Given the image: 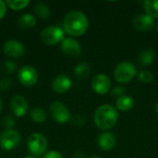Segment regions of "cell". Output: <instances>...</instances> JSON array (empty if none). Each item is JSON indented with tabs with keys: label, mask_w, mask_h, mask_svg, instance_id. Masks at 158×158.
Here are the masks:
<instances>
[{
	"label": "cell",
	"mask_w": 158,
	"mask_h": 158,
	"mask_svg": "<svg viewBox=\"0 0 158 158\" xmlns=\"http://www.w3.org/2000/svg\"><path fill=\"white\" fill-rule=\"evenodd\" d=\"M64 31L72 36H81L84 34L88 29V19L84 13L73 10L69 12L63 22Z\"/></svg>",
	"instance_id": "obj_1"
},
{
	"label": "cell",
	"mask_w": 158,
	"mask_h": 158,
	"mask_svg": "<svg viewBox=\"0 0 158 158\" xmlns=\"http://www.w3.org/2000/svg\"><path fill=\"white\" fill-rule=\"evenodd\" d=\"M94 118L99 129L106 131L116 125L118 119V112L110 105H103L96 109Z\"/></svg>",
	"instance_id": "obj_2"
},
{
	"label": "cell",
	"mask_w": 158,
	"mask_h": 158,
	"mask_svg": "<svg viewBox=\"0 0 158 158\" xmlns=\"http://www.w3.org/2000/svg\"><path fill=\"white\" fill-rule=\"evenodd\" d=\"M137 70L135 66L128 61H124L119 63L115 70H114V77L115 80L119 83H127L131 81L136 75Z\"/></svg>",
	"instance_id": "obj_3"
},
{
	"label": "cell",
	"mask_w": 158,
	"mask_h": 158,
	"mask_svg": "<svg viewBox=\"0 0 158 158\" xmlns=\"http://www.w3.org/2000/svg\"><path fill=\"white\" fill-rule=\"evenodd\" d=\"M47 139L41 133H32L29 136L27 141V147L32 156H40L47 149Z\"/></svg>",
	"instance_id": "obj_4"
},
{
	"label": "cell",
	"mask_w": 158,
	"mask_h": 158,
	"mask_svg": "<svg viewBox=\"0 0 158 158\" xmlns=\"http://www.w3.org/2000/svg\"><path fill=\"white\" fill-rule=\"evenodd\" d=\"M41 39L47 45H54L64 40V31L58 26H48L41 32Z\"/></svg>",
	"instance_id": "obj_5"
},
{
	"label": "cell",
	"mask_w": 158,
	"mask_h": 158,
	"mask_svg": "<svg viewBox=\"0 0 158 158\" xmlns=\"http://www.w3.org/2000/svg\"><path fill=\"white\" fill-rule=\"evenodd\" d=\"M20 143V135L16 130H5L0 134V147L10 151L15 149Z\"/></svg>",
	"instance_id": "obj_6"
},
{
	"label": "cell",
	"mask_w": 158,
	"mask_h": 158,
	"mask_svg": "<svg viewBox=\"0 0 158 158\" xmlns=\"http://www.w3.org/2000/svg\"><path fill=\"white\" fill-rule=\"evenodd\" d=\"M18 79L24 86H33L38 81V73L34 68L31 66H23L18 72Z\"/></svg>",
	"instance_id": "obj_7"
},
{
	"label": "cell",
	"mask_w": 158,
	"mask_h": 158,
	"mask_svg": "<svg viewBox=\"0 0 158 158\" xmlns=\"http://www.w3.org/2000/svg\"><path fill=\"white\" fill-rule=\"evenodd\" d=\"M52 118L58 123H66L70 119V112L69 108L61 102L56 101L50 106Z\"/></svg>",
	"instance_id": "obj_8"
},
{
	"label": "cell",
	"mask_w": 158,
	"mask_h": 158,
	"mask_svg": "<svg viewBox=\"0 0 158 158\" xmlns=\"http://www.w3.org/2000/svg\"><path fill=\"white\" fill-rule=\"evenodd\" d=\"M92 88L94 89V91L95 93H97L99 94H105L111 88L110 79L104 73L97 74L93 78Z\"/></svg>",
	"instance_id": "obj_9"
},
{
	"label": "cell",
	"mask_w": 158,
	"mask_h": 158,
	"mask_svg": "<svg viewBox=\"0 0 158 158\" xmlns=\"http://www.w3.org/2000/svg\"><path fill=\"white\" fill-rule=\"evenodd\" d=\"M62 52L71 57L79 56L81 53V46L80 43L73 38H65L61 44Z\"/></svg>",
	"instance_id": "obj_10"
},
{
	"label": "cell",
	"mask_w": 158,
	"mask_h": 158,
	"mask_svg": "<svg viewBox=\"0 0 158 158\" xmlns=\"http://www.w3.org/2000/svg\"><path fill=\"white\" fill-rule=\"evenodd\" d=\"M3 51L6 56L18 58L24 54V47L23 44L17 40H8L4 44Z\"/></svg>",
	"instance_id": "obj_11"
},
{
	"label": "cell",
	"mask_w": 158,
	"mask_h": 158,
	"mask_svg": "<svg viewBox=\"0 0 158 158\" xmlns=\"http://www.w3.org/2000/svg\"><path fill=\"white\" fill-rule=\"evenodd\" d=\"M10 107L16 117H23L28 111V103L23 96L16 94L11 99Z\"/></svg>",
	"instance_id": "obj_12"
},
{
	"label": "cell",
	"mask_w": 158,
	"mask_h": 158,
	"mask_svg": "<svg viewBox=\"0 0 158 158\" xmlns=\"http://www.w3.org/2000/svg\"><path fill=\"white\" fill-rule=\"evenodd\" d=\"M155 25L154 18L147 14H140L133 19V27L139 31H148Z\"/></svg>",
	"instance_id": "obj_13"
},
{
	"label": "cell",
	"mask_w": 158,
	"mask_h": 158,
	"mask_svg": "<svg viewBox=\"0 0 158 158\" xmlns=\"http://www.w3.org/2000/svg\"><path fill=\"white\" fill-rule=\"evenodd\" d=\"M72 85L71 80L65 74H60L55 78L52 83V89L57 94H64L68 92Z\"/></svg>",
	"instance_id": "obj_14"
},
{
	"label": "cell",
	"mask_w": 158,
	"mask_h": 158,
	"mask_svg": "<svg viewBox=\"0 0 158 158\" xmlns=\"http://www.w3.org/2000/svg\"><path fill=\"white\" fill-rule=\"evenodd\" d=\"M98 145L104 151H110L116 145V137L111 132H104L98 137Z\"/></svg>",
	"instance_id": "obj_15"
},
{
	"label": "cell",
	"mask_w": 158,
	"mask_h": 158,
	"mask_svg": "<svg viewBox=\"0 0 158 158\" xmlns=\"http://www.w3.org/2000/svg\"><path fill=\"white\" fill-rule=\"evenodd\" d=\"M116 106H117V108L120 111H123V112L129 111L134 106V99L131 96L125 94L119 97L118 99H117Z\"/></svg>",
	"instance_id": "obj_16"
},
{
	"label": "cell",
	"mask_w": 158,
	"mask_h": 158,
	"mask_svg": "<svg viewBox=\"0 0 158 158\" xmlns=\"http://www.w3.org/2000/svg\"><path fill=\"white\" fill-rule=\"evenodd\" d=\"M91 73V66L87 62H81L78 64L74 69V75L77 79L82 80L87 78Z\"/></svg>",
	"instance_id": "obj_17"
},
{
	"label": "cell",
	"mask_w": 158,
	"mask_h": 158,
	"mask_svg": "<svg viewBox=\"0 0 158 158\" xmlns=\"http://www.w3.org/2000/svg\"><path fill=\"white\" fill-rule=\"evenodd\" d=\"M156 57V53L153 49H145L143 50L139 55V62L142 66H149L154 62Z\"/></svg>",
	"instance_id": "obj_18"
},
{
	"label": "cell",
	"mask_w": 158,
	"mask_h": 158,
	"mask_svg": "<svg viewBox=\"0 0 158 158\" xmlns=\"http://www.w3.org/2000/svg\"><path fill=\"white\" fill-rule=\"evenodd\" d=\"M19 26L21 29H30L32 28L36 23L35 17L31 13H25L19 19Z\"/></svg>",
	"instance_id": "obj_19"
},
{
	"label": "cell",
	"mask_w": 158,
	"mask_h": 158,
	"mask_svg": "<svg viewBox=\"0 0 158 158\" xmlns=\"http://www.w3.org/2000/svg\"><path fill=\"white\" fill-rule=\"evenodd\" d=\"M144 10L152 18H158V0H146L143 3Z\"/></svg>",
	"instance_id": "obj_20"
},
{
	"label": "cell",
	"mask_w": 158,
	"mask_h": 158,
	"mask_svg": "<svg viewBox=\"0 0 158 158\" xmlns=\"http://www.w3.org/2000/svg\"><path fill=\"white\" fill-rule=\"evenodd\" d=\"M30 117L31 118L37 123H42L44 121L46 120L47 118V114L46 112L41 108V107H34L31 109V111L30 112Z\"/></svg>",
	"instance_id": "obj_21"
},
{
	"label": "cell",
	"mask_w": 158,
	"mask_h": 158,
	"mask_svg": "<svg viewBox=\"0 0 158 158\" xmlns=\"http://www.w3.org/2000/svg\"><path fill=\"white\" fill-rule=\"evenodd\" d=\"M34 12L41 19H48L51 15L50 9L44 3H38L34 6Z\"/></svg>",
	"instance_id": "obj_22"
},
{
	"label": "cell",
	"mask_w": 158,
	"mask_h": 158,
	"mask_svg": "<svg viewBox=\"0 0 158 158\" xmlns=\"http://www.w3.org/2000/svg\"><path fill=\"white\" fill-rule=\"evenodd\" d=\"M29 4H30L29 0H7L6 1V5L14 10H20L26 7Z\"/></svg>",
	"instance_id": "obj_23"
},
{
	"label": "cell",
	"mask_w": 158,
	"mask_h": 158,
	"mask_svg": "<svg viewBox=\"0 0 158 158\" xmlns=\"http://www.w3.org/2000/svg\"><path fill=\"white\" fill-rule=\"evenodd\" d=\"M2 69L6 74H12L17 69V63L11 60H6L2 65Z\"/></svg>",
	"instance_id": "obj_24"
},
{
	"label": "cell",
	"mask_w": 158,
	"mask_h": 158,
	"mask_svg": "<svg viewBox=\"0 0 158 158\" xmlns=\"http://www.w3.org/2000/svg\"><path fill=\"white\" fill-rule=\"evenodd\" d=\"M139 80L143 83H150L154 80V75L149 70H142L139 73Z\"/></svg>",
	"instance_id": "obj_25"
},
{
	"label": "cell",
	"mask_w": 158,
	"mask_h": 158,
	"mask_svg": "<svg viewBox=\"0 0 158 158\" xmlns=\"http://www.w3.org/2000/svg\"><path fill=\"white\" fill-rule=\"evenodd\" d=\"M2 124L6 128V130H12V128H14L16 124V120L11 116H6L2 120Z\"/></svg>",
	"instance_id": "obj_26"
},
{
	"label": "cell",
	"mask_w": 158,
	"mask_h": 158,
	"mask_svg": "<svg viewBox=\"0 0 158 158\" xmlns=\"http://www.w3.org/2000/svg\"><path fill=\"white\" fill-rule=\"evenodd\" d=\"M111 95H112V97H117L118 99L119 97L125 95V88H123L121 86H116L115 88L112 89Z\"/></svg>",
	"instance_id": "obj_27"
},
{
	"label": "cell",
	"mask_w": 158,
	"mask_h": 158,
	"mask_svg": "<svg viewBox=\"0 0 158 158\" xmlns=\"http://www.w3.org/2000/svg\"><path fill=\"white\" fill-rule=\"evenodd\" d=\"M12 85V82H11V80L8 79V78H4L2 80H0V91L2 92H6L7 90L10 89Z\"/></svg>",
	"instance_id": "obj_28"
},
{
	"label": "cell",
	"mask_w": 158,
	"mask_h": 158,
	"mask_svg": "<svg viewBox=\"0 0 158 158\" xmlns=\"http://www.w3.org/2000/svg\"><path fill=\"white\" fill-rule=\"evenodd\" d=\"M72 123L77 126V127H81L83 126V124L85 123V118L84 117L81 116V115H75L72 118H71Z\"/></svg>",
	"instance_id": "obj_29"
},
{
	"label": "cell",
	"mask_w": 158,
	"mask_h": 158,
	"mask_svg": "<svg viewBox=\"0 0 158 158\" xmlns=\"http://www.w3.org/2000/svg\"><path fill=\"white\" fill-rule=\"evenodd\" d=\"M44 158H63L61 154L56 152V151H50L48 153H46L44 156Z\"/></svg>",
	"instance_id": "obj_30"
},
{
	"label": "cell",
	"mask_w": 158,
	"mask_h": 158,
	"mask_svg": "<svg viewBox=\"0 0 158 158\" xmlns=\"http://www.w3.org/2000/svg\"><path fill=\"white\" fill-rule=\"evenodd\" d=\"M6 11V2L0 0V19L5 16Z\"/></svg>",
	"instance_id": "obj_31"
},
{
	"label": "cell",
	"mask_w": 158,
	"mask_h": 158,
	"mask_svg": "<svg viewBox=\"0 0 158 158\" xmlns=\"http://www.w3.org/2000/svg\"><path fill=\"white\" fill-rule=\"evenodd\" d=\"M2 109H3V101H2V98L0 97V114L2 112Z\"/></svg>",
	"instance_id": "obj_32"
},
{
	"label": "cell",
	"mask_w": 158,
	"mask_h": 158,
	"mask_svg": "<svg viewBox=\"0 0 158 158\" xmlns=\"http://www.w3.org/2000/svg\"><path fill=\"white\" fill-rule=\"evenodd\" d=\"M156 113H157L158 115V102L157 104H156Z\"/></svg>",
	"instance_id": "obj_33"
},
{
	"label": "cell",
	"mask_w": 158,
	"mask_h": 158,
	"mask_svg": "<svg viewBox=\"0 0 158 158\" xmlns=\"http://www.w3.org/2000/svg\"><path fill=\"white\" fill-rule=\"evenodd\" d=\"M90 158H100V157H98V156H92V157H90Z\"/></svg>",
	"instance_id": "obj_34"
},
{
	"label": "cell",
	"mask_w": 158,
	"mask_h": 158,
	"mask_svg": "<svg viewBox=\"0 0 158 158\" xmlns=\"http://www.w3.org/2000/svg\"><path fill=\"white\" fill-rule=\"evenodd\" d=\"M25 158H37V157H32V156H29V157H25Z\"/></svg>",
	"instance_id": "obj_35"
},
{
	"label": "cell",
	"mask_w": 158,
	"mask_h": 158,
	"mask_svg": "<svg viewBox=\"0 0 158 158\" xmlns=\"http://www.w3.org/2000/svg\"><path fill=\"white\" fill-rule=\"evenodd\" d=\"M157 31H158V27H157Z\"/></svg>",
	"instance_id": "obj_36"
}]
</instances>
